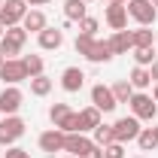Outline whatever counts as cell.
I'll return each instance as SVG.
<instances>
[{
	"mask_svg": "<svg viewBox=\"0 0 158 158\" xmlns=\"http://www.w3.org/2000/svg\"><path fill=\"white\" fill-rule=\"evenodd\" d=\"M128 106H131V116H137L140 122H152L158 116V103L152 94H146V91H134V98L128 100Z\"/></svg>",
	"mask_w": 158,
	"mask_h": 158,
	"instance_id": "6da1fadb",
	"label": "cell"
},
{
	"mask_svg": "<svg viewBox=\"0 0 158 158\" xmlns=\"http://www.w3.org/2000/svg\"><path fill=\"white\" fill-rule=\"evenodd\" d=\"M24 131H27V125H24V118L19 116H3L0 118V146H15V140L24 137Z\"/></svg>",
	"mask_w": 158,
	"mask_h": 158,
	"instance_id": "7a4b0ae2",
	"label": "cell"
},
{
	"mask_svg": "<svg viewBox=\"0 0 158 158\" xmlns=\"http://www.w3.org/2000/svg\"><path fill=\"white\" fill-rule=\"evenodd\" d=\"M125 6H128V15L137 21L140 27H149V24H155L158 9H155V3H152V0H128Z\"/></svg>",
	"mask_w": 158,
	"mask_h": 158,
	"instance_id": "3957f363",
	"label": "cell"
},
{
	"mask_svg": "<svg viewBox=\"0 0 158 158\" xmlns=\"http://www.w3.org/2000/svg\"><path fill=\"white\" fill-rule=\"evenodd\" d=\"M24 15H27V0H3V6H0V24L3 27L21 24Z\"/></svg>",
	"mask_w": 158,
	"mask_h": 158,
	"instance_id": "277c9868",
	"label": "cell"
},
{
	"mask_svg": "<svg viewBox=\"0 0 158 158\" xmlns=\"http://www.w3.org/2000/svg\"><path fill=\"white\" fill-rule=\"evenodd\" d=\"M140 118L137 116H122L116 118V125H113V137H116V143H131V140L140 137Z\"/></svg>",
	"mask_w": 158,
	"mask_h": 158,
	"instance_id": "5b68a950",
	"label": "cell"
},
{
	"mask_svg": "<svg viewBox=\"0 0 158 158\" xmlns=\"http://www.w3.org/2000/svg\"><path fill=\"white\" fill-rule=\"evenodd\" d=\"M21 100H24V94H21L19 85H3V91H0V116H15L21 110Z\"/></svg>",
	"mask_w": 158,
	"mask_h": 158,
	"instance_id": "8992f818",
	"label": "cell"
},
{
	"mask_svg": "<svg viewBox=\"0 0 158 158\" xmlns=\"http://www.w3.org/2000/svg\"><path fill=\"white\" fill-rule=\"evenodd\" d=\"M0 79H3V85H19V82H24V79H27V70H24L21 58H6L3 61Z\"/></svg>",
	"mask_w": 158,
	"mask_h": 158,
	"instance_id": "52a82bcc",
	"label": "cell"
},
{
	"mask_svg": "<svg viewBox=\"0 0 158 158\" xmlns=\"http://www.w3.org/2000/svg\"><path fill=\"white\" fill-rule=\"evenodd\" d=\"M91 106H98L100 113H113V110L118 106L116 98H113V88L103 85V82H98V85L91 88Z\"/></svg>",
	"mask_w": 158,
	"mask_h": 158,
	"instance_id": "ba28073f",
	"label": "cell"
},
{
	"mask_svg": "<svg viewBox=\"0 0 158 158\" xmlns=\"http://www.w3.org/2000/svg\"><path fill=\"white\" fill-rule=\"evenodd\" d=\"M64 131L61 128H49V131H43L40 134V149L46 152V155H55V152H64Z\"/></svg>",
	"mask_w": 158,
	"mask_h": 158,
	"instance_id": "9c48e42d",
	"label": "cell"
},
{
	"mask_svg": "<svg viewBox=\"0 0 158 158\" xmlns=\"http://www.w3.org/2000/svg\"><path fill=\"white\" fill-rule=\"evenodd\" d=\"M94 146V140L91 137H85L82 131H76V134H67L64 137V152H70V155H76V158H82L88 149Z\"/></svg>",
	"mask_w": 158,
	"mask_h": 158,
	"instance_id": "30bf717a",
	"label": "cell"
},
{
	"mask_svg": "<svg viewBox=\"0 0 158 158\" xmlns=\"http://www.w3.org/2000/svg\"><path fill=\"white\" fill-rule=\"evenodd\" d=\"M103 21H106L113 31H125V27H128V6H125V3H110L106 12H103Z\"/></svg>",
	"mask_w": 158,
	"mask_h": 158,
	"instance_id": "8fae6325",
	"label": "cell"
},
{
	"mask_svg": "<svg viewBox=\"0 0 158 158\" xmlns=\"http://www.w3.org/2000/svg\"><path fill=\"white\" fill-rule=\"evenodd\" d=\"M37 40H40V49H46V52H55V49H61L64 46V31L61 27H43L37 34Z\"/></svg>",
	"mask_w": 158,
	"mask_h": 158,
	"instance_id": "7c38bea8",
	"label": "cell"
},
{
	"mask_svg": "<svg viewBox=\"0 0 158 158\" xmlns=\"http://www.w3.org/2000/svg\"><path fill=\"white\" fill-rule=\"evenodd\" d=\"M82 85H85V73H82L79 67H67V70L61 73V88H64L67 94H76Z\"/></svg>",
	"mask_w": 158,
	"mask_h": 158,
	"instance_id": "4fadbf2b",
	"label": "cell"
},
{
	"mask_svg": "<svg viewBox=\"0 0 158 158\" xmlns=\"http://www.w3.org/2000/svg\"><path fill=\"white\" fill-rule=\"evenodd\" d=\"M106 43H110L113 55H128V52L134 49V43H131V31H113V37L106 40Z\"/></svg>",
	"mask_w": 158,
	"mask_h": 158,
	"instance_id": "5bb4252c",
	"label": "cell"
},
{
	"mask_svg": "<svg viewBox=\"0 0 158 158\" xmlns=\"http://www.w3.org/2000/svg\"><path fill=\"white\" fill-rule=\"evenodd\" d=\"M103 113H100L98 106H85V110H79V131L85 134V131H94L100 122H103Z\"/></svg>",
	"mask_w": 158,
	"mask_h": 158,
	"instance_id": "9a60e30c",
	"label": "cell"
},
{
	"mask_svg": "<svg viewBox=\"0 0 158 158\" xmlns=\"http://www.w3.org/2000/svg\"><path fill=\"white\" fill-rule=\"evenodd\" d=\"M113 49H110V43L106 40H94V46H91V52H88V61L91 64H106V61H113Z\"/></svg>",
	"mask_w": 158,
	"mask_h": 158,
	"instance_id": "2e32d148",
	"label": "cell"
},
{
	"mask_svg": "<svg viewBox=\"0 0 158 158\" xmlns=\"http://www.w3.org/2000/svg\"><path fill=\"white\" fill-rule=\"evenodd\" d=\"M21 27H24L27 34H40V31L46 27V15H43V9H27V15L21 19Z\"/></svg>",
	"mask_w": 158,
	"mask_h": 158,
	"instance_id": "e0dca14e",
	"label": "cell"
},
{
	"mask_svg": "<svg viewBox=\"0 0 158 158\" xmlns=\"http://www.w3.org/2000/svg\"><path fill=\"white\" fill-rule=\"evenodd\" d=\"M128 82L134 85V91H146V88L152 85V73H149V67H134L131 76H128Z\"/></svg>",
	"mask_w": 158,
	"mask_h": 158,
	"instance_id": "ac0fdd59",
	"label": "cell"
},
{
	"mask_svg": "<svg viewBox=\"0 0 158 158\" xmlns=\"http://www.w3.org/2000/svg\"><path fill=\"white\" fill-rule=\"evenodd\" d=\"M85 9H88L85 0H64V19L67 21H82L85 19Z\"/></svg>",
	"mask_w": 158,
	"mask_h": 158,
	"instance_id": "d6986e66",
	"label": "cell"
},
{
	"mask_svg": "<svg viewBox=\"0 0 158 158\" xmlns=\"http://www.w3.org/2000/svg\"><path fill=\"white\" fill-rule=\"evenodd\" d=\"M131 43H134V49H149V46L155 43V31L137 27V31H131Z\"/></svg>",
	"mask_w": 158,
	"mask_h": 158,
	"instance_id": "ffe728a7",
	"label": "cell"
},
{
	"mask_svg": "<svg viewBox=\"0 0 158 158\" xmlns=\"http://www.w3.org/2000/svg\"><path fill=\"white\" fill-rule=\"evenodd\" d=\"M113 88V98H116V103H128V100L134 98V85L128 82V79H118L116 85H110Z\"/></svg>",
	"mask_w": 158,
	"mask_h": 158,
	"instance_id": "44dd1931",
	"label": "cell"
},
{
	"mask_svg": "<svg viewBox=\"0 0 158 158\" xmlns=\"http://www.w3.org/2000/svg\"><path fill=\"white\" fill-rule=\"evenodd\" d=\"M91 134H94V137H91V140H94V146H100V149H103V146H110V143L116 140V137H113V125H103V122H100Z\"/></svg>",
	"mask_w": 158,
	"mask_h": 158,
	"instance_id": "7402d4cb",
	"label": "cell"
},
{
	"mask_svg": "<svg viewBox=\"0 0 158 158\" xmlns=\"http://www.w3.org/2000/svg\"><path fill=\"white\" fill-rule=\"evenodd\" d=\"M52 85H55V82L46 76V73H43V76H34V79H31V94H37V98H46V94L52 91Z\"/></svg>",
	"mask_w": 158,
	"mask_h": 158,
	"instance_id": "603a6c76",
	"label": "cell"
},
{
	"mask_svg": "<svg viewBox=\"0 0 158 158\" xmlns=\"http://www.w3.org/2000/svg\"><path fill=\"white\" fill-rule=\"evenodd\" d=\"M134 52V61H137V67H152L155 64V46H149V49H131Z\"/></svg>",
	"mask_w": 158,
	"mask_h": 158,
	"instance_id": "cb8c5ba5",
	"label": "cell"
},
{
	"mask_svg": "<svg viewBox=\"0 0 158 158\" xmlns=\"http://www.w3.org/2000/svg\"><path fill=\"white\" fill-rule=\"evenodd\" d=\"M21 64H24V70H27V79L43 76V58H40V55H24Z\"/></svg>",
	"mask_w": 158,
	"mask_h": 158,
	"instance_id": "d4e9b609",
	"label": "cell"
},
{
	"mask_svg": "<svg viewBox=\"0 0 158 158\" xmlns=\"http://www.w3.org/2000/svg\"><path fill=\"white\" fill-rule=\"evenodd\" d=\"M70 113H73V110H70L67 103H52V106H49V118H52V125H55V128H58Z\"/></svg>",
	"mask_w": 158,
	"mask_h": 158,
	"instance_id": "484cf974",
	"label": "cell"
},
{
	"mask_svg": "<svg viewBox=\"0 0 158 158\" xmlns=\"http://www.w3.org/2000/svg\"><path fill=\"white\" fill-rule=\"evenodd\" d=\"M137 143H140V149L143 152H152L158 146V140H155V134H152V128H143L140 131V137H137Z\"/></svg>",
	"mask_w": 158,
	"mask_h": 158,
	"instance_id": "4316f807",
	"label": "cell"
},
{
	"mask_svg": "<svg viewBox=\"0 0 158 158\" xmlns=\"http://www.w3.org/2000/svg\"><path fill=\"white\" fill-rule=\"evenodd\" d=\"M0 52H3V58H15V55H21V46L15 43V40L3 37L0 40Z\"/></svg>",
	"mask_w": 158,
	"mask_h": 158,
	"instance_id": "83f0119b",
	"label": "cell"
},
{
	"mask_svg": "<svg viewBox=\"0 0 158 158\" xmlns=\"http://www.w3.org/2000/svg\"><path fill=\"white\" fill-rule=\"evenodd\" d=\"M91 46H94V37H88V34H79V37H76V52L82 55V58H88Z\"/></svg>",
	"mask_w": 158,
	"mask_h": 158,
	"instance_id": "f1b7e54d",
	"label": "cell"
},
{
	"mask_svg": "<svg viewBox=\"0 0 158 158\" xmlns=\"http://www.w3.org/2000/svg\"><path fill=\"white\" fill-rule=\"evenodd\" d=\"M98 27H100V21H98V19H91V15H85V19L79 21V34H88V37H94V34H98Z\"/></svg>",
	"mask_w": 158,
	"mask_h": 158,
	"instance_id": "f546056e",
	"label": "cell"
},
{
	"mask_svg": "<svg viewBox=\"0 0 158 158\" xmlns=\"http://www.w3.org/2000/svg\"><path fill=\"white\" fill-rule=\"evenodd\" d=\"M58 128L64 131V134H76V131H79V113H70V116L64 118Z\"/></svg>",
	"mask_w": 158,
	"mask_h": 158,
	"instance_id": "4dcf8cb0",
	"label": "cell"
},
{
	"mask_svg": "<svg viewBox=\"0 0 158 158\" xmlns=\"http://www.w3.org/2000/svg\"><path fill=\"white\" fill-rule=\"evenodd\" d=\"M3 37H9V40H15L19 46H24V43H27V31H24L21 24H15V27H6V34H3Z\"/></svg>",
	"mask_w": 158,
	"mask_h": 158,
	"instance_id": "1f68e13d",
	"label": "cell"
},
{
	"mask_svg": "<svg viewBox=\"0 0 158 158\" xmlns=\"http://www.w3.org/2000/svg\"><path fill=\"white\" fill-rule=\"evenodd\" d=\"M103 158H125V143H110V146H103Z\"/></svg>",
	"mask_w": 158,
	"mask_h": 158,
	"instance_id": "d6a6232c",
	"label": "cell"
},
{
	"mask_svg": "<svg viewBox=\"0 0 158 158\" xmlns=\"http://www.w3.org/2000/svg\"><path fill=\"white\" fill-rule=\"evenodd\" d=\"M3 158H31V152L21 149V146H9V149L3 152Z\"/></svg>",
	"mask_w": 158,
	"mask_h": 158,
	"instance_id": "836d02e7",
	"label": "cell"
},
{
	"mask_svg": "<svg viewBox=\"0 0 158 158\" xmlns=\"http://www.w3.org/2000/svg\"><path fill=\"white\" fill-rule=\"evenodd\" d=\"M82 158H103V149H100V146H91V149H88Z\"/></svg>",
	"mask_w": 158,
	"mask_h": 158,
	"instance_id": "e575fe53",
	"label": "cell"
},
{
	"mask_svg": "<svg viewBox=\"0 0 158 158\" xmlns=\"http://www.w3.org/2000/svg\"><path fill=\"white\" fill-rule=\"evenodd\" d=\"M149 73H152V79H155V82H158V61H155V64H152V67H149Z\"/></svg>",
	"mask_w": 158,
	"mask_h": 158,
	"instance_id": "d590c367",
	"label": "cell"
},
{
	"mask_svg": "<svg viewBox=\"0 0 158 158\" xmlns=\"http://www.w3.org/2000/svg\"><path fill=\"white\" fill-rule=\"evenodd\" d=\"M43 3H49V0H27V6H43Z\"/></svg>",
	"mask_w": 158,
	"mask_h": 158,
	"instance_id": "8d00e7d4",
	"label": "cell"
},
{
	"mask_svg": "<svg viewBox=\"0 0 158 158\" xmlns=\"http://www.w3.org/2000/svg\"><path fill=\"white\" fill-rule=\"evenodd\" d=\"M152 98H155V103H158V82H155V88H152Z\"/></svg>",
	"mask_w": 158,
	"mask_h": 158,
	"instance_id": "74e56055",
	"label": "cell"
},
{
	"mask_svg": "<svg viewBox=\"0 0 158 158\" xmlns=\"http://www.w3.org/2000/svg\"><path fill=\"white\" fill-rule=\"evenodd\" d=\"M3 34H6V27H3V24H0V40H3Z\"/></svg>",
	"mask_w": 158,
	"mask_h": 158,
	"instance_id": "f35d334b",
	"label": "cell"
},
{
	"mask_svg": "<svg viewBox=\"0 0 158 158\" xmlns=\"http://www.w3.org/2000/svg\"><path fill=\"white\" fill-rule=\"evenodd\" d=\"M152 134H155V140H158V125H155V128H152Z\"/></svg>",
	"mask_w": 158,
	"mask_h": 158,
	"instance_id": "ab89813d",
	"label": "cell"
},
{
	"mask_svg": "<svg viewBox=\"0 0 158 158\" xmlns=\"http://www.w3.org/2000/svg\"><path fill=\"white\" fill-rule=\"evenodd\" d=\"M110 3H128V0H110Z\"/></svg>",
	"mask_w": 158,
	"mask_h": 158,
	"instance_id": "60d3db41",
	"label": "cell"
},
{
	"mask_svg": "<svg viewBox=\"0 0 158 158\" xmlns=\"http://www.w3.org/2000/svg\"><path fill=\"white\" fill-rule=\"evenodd\" d=\"M3 61H6V58H3V52H0V67H3Z\"/></svg>",
	"mask_w": 158,
	"mask_h": 158,
	"instance_id": "b9f144b4",
	"label": "cell"
},
{
	"mask_svg": "<svg viewBox=\"0 0 158 158\" xmlns=\"http://www.w3.org/2000/svg\"><path fill=\"white\" fill-rule=\"evenodd\" d=\"M64 158H76V155H64Z\"/></svg>",
	"mask_w": 158,
	"mask_h": 158,
	"instance_id": "7bdbcfd3",
	"label": "cell"
},
{
	"mask_svg": "<svg viewBox=\"0 0 158 158\" xmlns=\"http://www.w3.org/2000/svg\"><path fill=\"white\" fill-rule=\"evenodd\" d=\"M85 3H94V0H85Z\"/></svg>",
	"mask_w": 158,
	"mask_h": 158,
	"instance_id": "ee69618b",
	"label": "cell"
},
{
	"mask_svg": "<svg viewBox=\"0 0 158 158\" xmlns=\"http://www.w3.org/2000/svg\"><path fill=\"white\" fill-rule=\"evenodd\" d=\"M0 6H3V0H0Z\"/></svg>",
	"mask_w": 158,
	"mask_h": 158,
	"instance_id": "f6af8a7d",
	"label": "cell"
},
{
	"mask_svg": "<svg viewBox=\"0 0 158 158\" xmlns=\"http://www.w3.org/2000/svg\"><path fill=\"white\" fill-rule=\"evenodd\" d=\"M137 158H143V155H137Z\"/></svg>",
	"mask_w": 158,
	"mask_h": 158,
	"instance_id": "bcb514c9",
	"label": "cell"
},
{
	"mask_svg": "<svg viewBox=\"0 0 158 158\" xmlns=\"http://www.w3.org/2000/svg\"><path fill=\"white\" fill-rule=\"evenodd\" d=\"M152 3H155V0H152Z\"/></svg>",
	"mask_w": 158,
	"mask_h": 158,
	"instance_id": "7dc6e473",
	"label": "cell"
}]
</instances>
